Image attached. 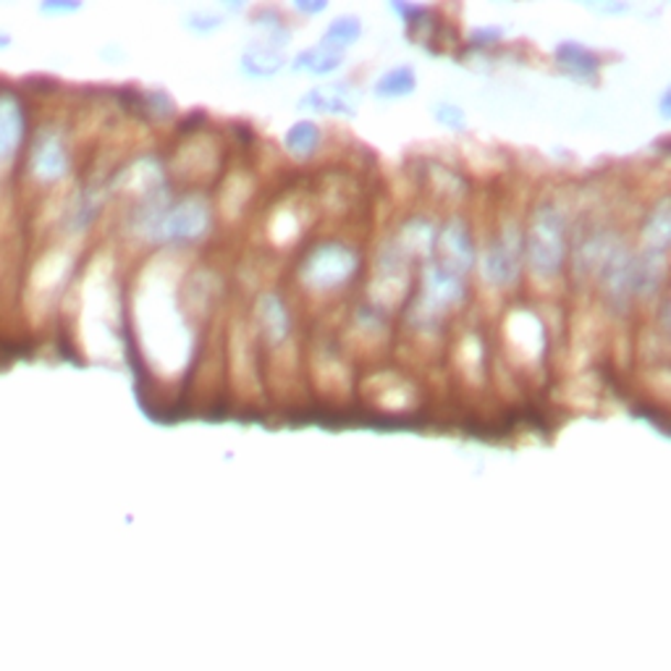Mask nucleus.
Here are the masks:
<instances>
[{
	"label": "nucleus",
	"instance_id": "f257e3e1",
	"mask_svg": "<svg viewBox=\"0 0 671 671\" xmlns=\"http://www.w3.org/2000/svg\"><path fill=\"white\" fill-rule=\"evenodd\" d=\"M530 263L538 271L553 273L561 265V223L559 218L546 210L530 231Z\"/></svg>",
	"mask_w": 671,
	"mask_h": 671
},
{
	"label": "nucleus",
	"instance_id": "f03ea898",
	"mask_svg": "<svg viewBox=\"0 0 671 671\" xmlns=\"http://www.w3.org/2000/svg\"><path fill=\"white\" fill-rule=\"evenodd\" d=\"M24 108L13 95L0 92V166L13 161L24 142Z\"/></svg>",
	"mask_w": 671,
	"mask_h": 671
},
{
	"label": "nucleus",
	"instance_id": "7ed1b4c3",
	"mask_svg": "<svg viewBox=\"0 0 671 671\" xmlns=\"http://www.w3.org/2000/svg\"><path fill=\"white\" fill-rule=\"evenodd\" d=\"M32 170L37 179L56 182L68 170V155L64 142L56 134H43L34 145L32 153Z\"/></svg>",
	"mask_w": 671,
	"mask_h": 671
},
{
	"label": "nucleus",
	"instance_id": "20e7f679",
	"mask_svg": "<svg viewBox=\"0 0 671 671\" xmlns=\"http://www.w3.org/2000/svg\"><path fill=\"white\" fill-rule=\"evenodd\" d=\"M352 265L354 257L349 255L346 250H341V246H328V250H320L318 255L312 257L310 278L312 284L318 286H333L339 284L341 278L349 276Z\"/></svg>",
	"mask_w": 671,
	"mask_h": 671
},
{
	"label": "nucleus",
	"instance_id": "39448f33",
	"mask_svg": "<svg viewBox=\"0 0 671 671\" xmlns=\"http://www.w3.org/2000/svg\"><path fill=\"white\" fill-rule=\"evenodd\" d=\"M205 221H208V213H205V205L197 200L184 202L182 208H176L166 221L161 223L163 234L166 237H182V239H195L202 234Z\"/></svg>",
	"mask_w": 671,
	"mask_h": 671
},
{
	"label": "nucleus",
	"instance_id": "423d86ee",
	"mask_svg": "<svg viewBox=\"0 0 671 671\" xmlns=\"http://www.w3.org/2000/svg\"><path fill=\"white\" fill-rule=\"evenodd\" d=\"M443 252H447L449 265H454V268H468L472 260V246L464 229L443 231Z\"/></svg>",
	"mask_w": 671,
	"mask_h": 671
},
{
	"label": "nucleus",
	"instance_id": "0eeeda50",
	"mask_svg": "<svg viewBox=\"0 0 671 671\" xmlns=\"http://www.w3.org/2000/svg\"><path fill=\"white\" fill-rule=\"evenodd\" d=\"M485 271H488V278L496 280V284H509L515 278V257H512V252L506 246H496L485 257Z\"/></svg>",
	"mask_w": 671,
	"mask_h": 671
},
{
	"label": "nucleus",
	"instance_id": "6e6552de",
	"mask_svg": "<svg viewBox=\"0 0 671 671\" xmlns=\"http://www.w3.org/2000/svg\"><path fill=\"white\" fill-rule=\"evenodd\" d=\"M339 51H333V43H323L318 45L315 51H307L299 56L297 64L302 68H310V72H318V74H326L331 72V68L339 66Z\"/></svg>",
	"mask_w": 671,
	"mask_h": 671
},
{
	"label": "nucleus",
	"instance_id": "1a4fd4ad",
	"mask_svg": "<svg viewBox=\"0 0 671 671\" xmlns=\"http://www.w3.org/2000/svg\"><path fill=\"white\" fill-rule=\"evenodd\" d=\"M415 87V74L409 68H394L383 77L378 85H375V92L383 95V98H396V95H407L413 92Z\"/></svg>",
	"mask_w": 671,
	"mask_h": 671
},
{
	"label": "nucleus",
	"instance_id": "9d476101",
	"mask_svg": "<svg viewBox=\"0 0 671 671\" xmlns=\"http://www.w3.org/2000/svg\"><path fill=\"white\" fill-rule=\"evenodd\" d=\"M244 68L255 77H271L280 68V58L273 51H252L244 56Z\"/></svg>",
	"mask_w": 671,
	"mask_h": 671
},
{
	"label": "nucleus",
	"instance_id": "9b49d317",
	"mask_svg": "<svg viewBox=\"0 0 671 671\" xmlns=\"http://www.w3.org/2000/svg\"><path fill=\"white\" fill-rule=\"evenodd\" d=\"M286 145H289L292 153L297 155L312 153L315 145H318V129H315L312 123H297V127L289 132V136H286Z\"/></svg>",
	"mask_w": 671,
	"mask_h": 671
},
{
	"label": "nucleus",
	"instance_id": "f8f14e48",
	"mask_svg": "<svg viewBox=\"0 0 671 671\" xmlns=\"http://www.w3.org/2000/svg\"><path fill=\"white\" fill-rule=\"evenodd\" d=\"M260 318H263L265 328H268L271 339H280V336L286 333V326H289V320H286V312L280 310V302H278V299H273V297H268L263 302Z\"/></svg>",
	"mask_w": 671,
	"mask_h": 671
},
{
	"label": "nucleus",
	"instance_id": "ddd939ff",
	"mask_svg": "<svg viewBox=\"0 0 671 671\" xmlns=\"http://www.w3.org/2000/svg\"><path fill=\"white\" fill-rule=\"evenodd\" d=\"M559 56H561V61H564L566 66H570V68H580L582 74L593 72V68H595V58L591 56V53L582 51V47H578V45H564V47H559Z\"/></svg>",
	"mask_w": 671,
	"mask_h": 671
},
{
	"label": "nucleus",
	"instance_id": "4468645a",
	"mask_svg": "<svg viewBox=\"0 0 671 671\" xmlns=\"http://www.w3.org/2000/svg\"><path fill=\"white\" fill-rule=\"evenodd\" d=\"M358 34H360V24L354 22V19H339V22L331 26V32H328V43L336 40L339 45H349Z\"/></svg>",
	"mask_w": 671,
	"mask_h": 671
},
{
	"label": "nucleus",
	"instance_id": "2eb2a0df",
	"mask_svg": "<svg viewBox=\"0 0 671 671\" xmlns=\"http://www.w3.org/2000/svg\"><path fill=\"white\" fill-rule=\"evenodd\" d=\"M438 119L447 121L451 129H462V123H464V116L451 106H441V111H438Z\"/></svg>",
	"mask_w": 671,
	"mask_h": 671
}]
</instances>
